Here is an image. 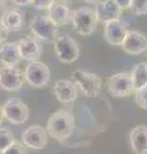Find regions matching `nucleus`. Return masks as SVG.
I'll return each mask as SVG.
<instances>
[{
  "label": "nucleus",
  "instance_id": "obj_8",
  "mask_svg": "<svg viewBox=\"0 0 147 154\" xmlns=\"http://www.w3.org/2000/svg\"><path fill=\"white\" fill-rule=\"evenodd\" d=\"M107 90L115 98H125L133 93V82L131 73L128 72H118L114 73L106 81Z\"/></svg>",
  "mask_w": 147,
  "mask_h": 154
},
{
  "label": "nucleus",
  "instance_id": "obj_4",
  "mask_svg": "<svg viewBox=\"0 0 147 154\" xmlns=\"http://www.w3.org/2000/svg\"><path fill=\"white\" fill-rule=\"evenodd\" d=\"M30 28L32 31V36L37 40H42L46 42H55L58 38V26L51 21L47 16H36L31 19Z\"/></svg>",
  "mask_w": 147,
  "mask_h": 154
},
{
  "label": "nucleus",
  "instance_id": "obj_26",
  "mask_svg": "<svg viewBox=\"0 0 147 154\" xmlns=\"http://www.w3.org/2000/svg\"><path fill=\"white\" fill-rule=\"evenodd\" d=\"M7 37H8V31L5 30V27L3 26V23L0 22V45L5 42Z\"/></svg>",
  "mask_w": 147,
  "mask_h": 154
},
{
  "label": "nucleus",
  "instance_id": "obj_25",
  "mask_svg": "<svg viewBox=\"0 0 147 154\" xmlns=\"http://www.w3.org/2000/svg\"><path fill=\"white\" fill-rule=\"evenodd\" d=\"M55 0H32V5L36 11H44V9H47L51 4H53Z\"/></svg>",
  "mask_w": 147,
  "mask_h": 154
},
{
  "label": "nucleus",
  "instance_id": "obj_30",
  "mask_svg": "<svg viewBox=\"0 0 147 154\" xmlns=\"http://www.w3.org/2000/svg\"><path fill=\"white\" fill-rule=\"evenodd\" d=\"M8 4V0H0V9L4 8Z\"/></svg>",
  "mask_w": 147,
  "mask_h": 154
},
{
  "label": "nucleus",
  "instance_id": "obj_18",
  "mask_svg": "<svg viewBox=\"0 0 147 154\" xmlns=\"http://www.w3.org/2000/svg\"><path fill=\"white\" fill-rule=\"evenodd\" d=\"M131 146L136 154H147V126L138 125L129 132Z\"/></svg>",
  "mask_w": 147,
  "mask_h": 154
},
{
  "label": "nucleus",
  "instance_id": "obj_31",
  "mask_svg": "<svg viewBox=\"0 0 147 154\" xmlns=\"http://www.w3.org/2000/svg\"><path fill=\"white\" fill-rule=\"evenodd\" d=\"M86 3H90V4H97L100 0H84Z\"/></svg>",
  "mask_w": 147,
  "mask_h": 154
},
{
  "label": "nucleus",
  "instance_id": "obj_15",
  "mask_svg": "<svg viewBox=\"0 0 147 154\" xmlns=\"http://www.w3.org/2000/svg\"><path fill=\"white\" fill-rule=\"evenodd\" d=\"M95 13H96L97 21L104 23L120 19L122 17V9L114 0H100L95 9Z\"/></svg>",
  "mask_w": 147,
  "mask_h": 154
},
{
  "label": "nucleus",
  "instance_id": "obj_27",
  "mask_svg": "<svg viewBox=\"0 0 147 154\" xmlns=\"http://www.w3.org/2000/svg\"><path fill=\"white\" fill-rule=\"evenodd\" d=\"M116 4H118V7H119L122 11L123 9H127V8H129V5H131V2L132 0H114Z\"/></svg>",
  "mask_w": 147,
  "mask_h": 154
},
{
  "label": "nucleus",
  "instance_id": "obj_16",
  "mask_svg": "<svg viewBox=\"0 0 147 154\" xmlns=\"http://www.w3.org/2000/svg\"><path fill=\"white\" fill-rule=\"evenodd\" d=\"M47 17L53 21L56 26H64L72 19V11L63 2H55L47 8Z\"/></svg>",
  "mask_w": 147,
  "mask_h": 154
},
{
  "label": "nucleus",
  "instance_id": "obj_12",
  "mask_svg": "<svg viewBox=\"0 0 147 154\" xmlns=\"http://www.w3.org/2000/svg\"><path fill=\"white\" fill-rule=\"evenodd\" d=\"M18 50H19L21 59L28 62H36L42 54V46L40 40L35 36L27 35L18 41Z\"/></svg>",
  "mask_w": 147,
  "mask_h": 154
},
{
  "label": "nucleus",
  "instance_id": "obj_19",
  "mask_svg": "<svg viewBox=\"0 0 147 154\" xmlns=\"http://www.w3.org/2000/svg\"><path fill=\"white\" fill-rule=\"evenodd\" d=\"M21 55L18 42H4L0 45V64L5 67H16L19 64Z\"/></svg>",
  "mask_w": 147,
  "mask_h": 154
},
{
  "label": "nucleus",
  "instance_id": "obj_5",
  "mask_svg": "<svg viewBox=\"0 0 147 154\" xmlns=\"http://www.w3.org/2000/svg\"><path fill=\"white\" fill-rule=\"evenodd\" d=\"M50 69L45 63L40 60L28 62L25 72V80L30 84L32 88H45L50 81Z\"/></svg>",
  "mask_w": 147,
  "mask_h": 154
},
{
  "label": "nucleus",
  "instance_id": "obj_29",
  "mask_svg": "<svg viewBox=\"0 0 147 154\" xmlns=\"http://www.w3.org/2000/svg\"><path fill=\"white\" fill-rule=\"evenodd\" d=\"M3 119H4V116H3V108H1V105H0V126H1V123H3Z\"/></svg>",
  "mask_w": 147,
  "mask_h": 154
},
{
  "label": "nucleus",
  "instance_id": "obj_23",
  "mask_svg": "<svg viewBox=\"0 0 147 154\" xmlns=\"http://www.w3.org/2000/svg\"><path fill=\"white\" fill-rule=\"evenodd\" d=\"M134 102L140 108L147 110V86H145L143 89L136 91Z\"/></svg>",
  "mask_w": 147,
  "mask_h": 154
},
{
  "label": "nucleus",
  "instance_id": "obj_24",
  "mask_svg": "<svg viewBox=\"0 0 147 154\" xmlns=\"http://www.w3.org/2000/svg\"><path fill=\"white\" fill-rule=\"evenodd\" d=\"M1 154H28V152H27V148L23 145L22 143L14 141L12 145L8 149H5Z\"/></svg>",
  "mask_w": 147,
  "mask_h": 154
},
{
  "label": "nucleus",
  "instance_id": "obj_22",
  "mask_svg": "<svg viewBox=\"0 0 147 154\" xmlns=\"http://www.w3.org/2000/svg\"><path fill=\"white\" fill-rule=\"evenodd\" d=\"M129 9L136 16L147 14V0H132Z\"/></svg>",
  "mask_w": 147,
  "mask_h": 154
},
{
  "label": "nucleus",
  "instance_id": "obj_6",
  "mask_svg": "<svg viewBox=\"0 0 147 154\" xmlns=\"http://www.w3.org/2000/svg\"><path fill=\"white\" fill-rule=\"evenodd\" d=\"M54 44L55 54L63 63H73L79 58V45L70 36H59Z\"/></svg>",
  "mask_w": 147,
  "mask_h": 154
},
{
  "label": "nucleus",
  "instance_id": "obj_17",
  "mask_svg": "<svg viewBox=\"0 0 147 154\" xmlns=\"http://www.w3.org/2000/svg\"><path fill=\"white\" fill-rule=\"evenodd\" d=\"M54 94L60 103H72L78 98L77 86L70 80H58L54 85Z\"/></svg>",
  "mask_w": 147,
  "mask_h": 154
},
{
  "label": "nucleus",
  "instance_id": "obj_28",
  "mask_svg": "<svg viewBox=\"0 0 147 154\" xmlns=\"http://www.w3.org/2000/svg\"><path fill=\"white\" fill-rule=\"evenodd\" d=\"M12 3L17 7H27L32 3V0H12Z\"/></svg>",
  "mask_w": 147,
  "mask_h": 154
},
{
  "label": "nucleus",
  "instance_id": "obj_7",
  "mask_svg": "<svg viewBox=\"0 0 147 154\" xmlns=\"http://www.w3.org/2000/svg\"><path fill=\"white\" fill-rule=\"evenodd\" d=\"M1 108L4 118H7L13 125L25 123L28 119V116H30L27 104L18 98H9L4 103V105H1Z\"/></svg>",
  "mask_w": 147,
  "mask_h": 154
},
{
  "label": "nucleus",
  "instance_id": "obj_21",
  "mask_svg": "<svg viewBox=\"0 0 147 154\" xmlns=\"http://www.w3.org/2000/svg\"><path fill=\"white\" fill-rule=\"evenodd\" d=\"M16 141L13 132L8 127L0 126V154Z\"/></svg>",
  "mask_w": 147,
  "mask_h": 154
},
{
  "label": "nucleus",
  "instance_id": "obj_10",
  "mask_svg": "<svg viewBox=\"0 0 147 154\" xmlns=\"http://www.w3.org/2000/svg\"><path fill=\"white\" fill-rule=\"evenodd\" d=\"M25 84V73L18 67H0V88L5 91H18Z\"/></svg>",
  "mask_w": 147,
  "mask_h": 154
},
{
  "label": "nucleus",
  "instance_id": "obj_9",
  "mask_svg": "<svg viewBox=\"0 0 147 154\" xmlns=\"http://www.w3.org/2000/svg\"><path fill=\"white\" fill-rule=\"evenodd\" d=\"M47 137H49V135L46 132V128L39 126V125H32L22 132L21 140L26 148L34 149V150H41L46 146Z\"/></svg>",
  "mask_w": 147,
  "mask_h": 154
},
{
  "label": "nucleus",
  "instance_id": "obj_3",
  "mask_svg": "<svg viewBox=\"0 0 147 154\" xmlns=\"http://www.w3.org/2000/svg\"><path fill=\"white\" fill-rule=\"evenodd\" d=\"M72 81L88 98H93V96L100 94L101 91V86H102L101 79L97 75L91 73V72H86L83 69H75L72 73Z\"/></svg>",
  "mask_w": 147,
  "mask_h": 154
},
{
  "label": "nucleus",
  "instance_id": "obj_14",
  "mask_svg": "<svg viewBox=\"0 0 147 154\" xmlns=\"http://www.w3.org/2000/svg\"><path fill=\"white\" fill-rule=\"evenodd\" d=\"M127 31H128L127 23L123 22L122 19H115V21H110L105 23L104 36H105V40L107 41V44L122 45Z\"/></svg>",
  "mask_w": 147,
  "mask_h": 154
},
{
  "label": "nucleus",
  "instance_id": "obj_11",
  "mask_svg": "<svg viewBox=\"0 0 147 154\" xmlns=\"http://www.w3.org/2000/svg\"><path fill=\"white\" fill-rule=\"evenodd\" d=\"M123 50L131 55H138L147 50V36L136 30H128L122 45Z\"/></svg>",
  "mask_w": 147,
  "mask_h": 154
},
{
  "label": "nucleus",
  "instance_id": "obj_13",
  "mask_svg": "<svg viewBox=\"0 0 147 154\" xmlns=\"http://www.w3.org/2000/svg\"><path fill=\"white\" fill-rule=\"evenodd\" d=\"M0 22L9 31H21L25 27V13L18 7H7L0 18Z\"/></svg>",
  "mask_w": 147,
  "mask_h": 154
},
{
  "label": "nucleus",
  "instance_id": "obj_20",
  "mask_svg": "<svg viewBox=\"0 0 147 154\" xmlns=\"http://www.w3.org/2000/svg\"><path fill=\"white\" fill-rule=\"evenodd\" d=\"M132 82H133V91L143 89L147 86V63L140 62L137 63L131 72Z\"/></svg>",
  "mask_w": 147,
  "mask_h": 154
},
{
  "label": "nucleus",
  "instance_id": "obj_2",
  "mask_svg": "<svg viewBox=\"0 0 147 154\" xmlns=\"http://www.w3.org/2000/svg\"><path fill=\"white\" fill-rule=\"evenodd\" d=\"M73 30L82 36H88L93 33L97 28V17L95 13V9L90 7H81L72 12V19Z\"/></svg>",
  "mask_w": 147,
  "mask_h": 154
},
{
  "label": "nucleus",
  "instance_id": "obj_1",
  "mask_svg": "<svg viewBox=\"0 0 147 154\" xmlns=\"http://www.w3.org/2000/svg\"><path fill=\"white\" fill-rule=\"evenodd\" d=\"M74 117L67 109H59L50 116L46 125V132L54 140L63 141L73 134Z\"/></svg>",
  "mask_w": 147,
  "mask_h": 154
}]
</instances>
